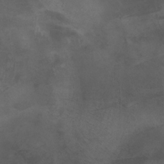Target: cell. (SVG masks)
<instances>
[{"mask_svg": "<svg viewBox=\"0 0 164 164\" xmlns=\"http://www.w3.org/2000/svg\"><path fill=\"white\" fill-rule=\"evenodd\" d=\"M46 12L47 13V14L49 15L50 17H53V19H57L60 21L64 22V23H67L69 21L67 19L64 17V15L61 14H59L57 13V12H55L52 11H46Z\"/></svg>", "mask_w": 164, "mask_h": 164, "instance_id": "1", "label": "cell"}]
</instances>
